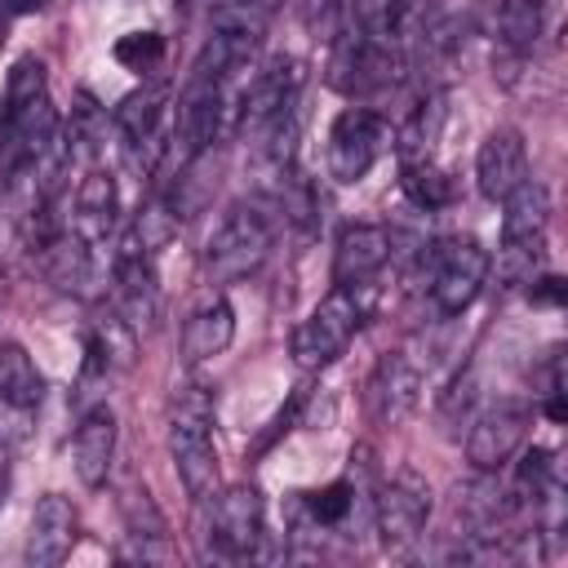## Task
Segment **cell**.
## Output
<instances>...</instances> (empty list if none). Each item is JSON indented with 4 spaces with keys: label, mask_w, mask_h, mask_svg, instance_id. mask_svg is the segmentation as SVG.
Returning a JSON list of instances; mask_svg holds the SVG:
<instances>
[{
    "label": "cell",
    "mask_w": 568,
    "mask_h": 568,
    "mask_svg": "<svg viewBox=\"0 0 568 568\" xmlns=\"http://www.w3.org/2000/svg\"><path fill=\"white\" fill-rule=\"evenodd\" d=\"M40 399H44V377H40L36 359L18 342H4L0 346V404L31 413Z\"/></svg>",
    "instance_id": "obj_26"
},
{
    "label": "cell",
    "mask_w": 568,
    "mask_h": 568,
    "mask_svg": "<svg viewBox=\"0 0 568 568\" xmlns=\"http://www.w3.org/2000/svg\"><path fill=\"white\" fill-rule=\"evenodd\" d=\"M222 115H226V84L204 71H191V80L178 98V115H173V151L182 146V160H191L195 151L213 146Z\"/></svg>",
    "instance_id": "obj_10"
},
{
    "label": "cell",
    "mask_w": 568,
    "mask_h": 568,
    "mask_svg": "<svg viewBox=\"0 0 568 568\" xmlns=\"http://www.w3.org/2000/svg\"><path fill=\"white\" fill-rule=\"evenodd\" d=\"M231 337H235V311H231L226 297L213 293L182 324V359L186 364H204V359L222 355L231 346Z\"/></svg>",
    "instance_id": "obj_20"
},
{
    "label": "cell",
    "mask_w": 568,
    "mask_h": 568,
    "mask_svg": "<svg viewBox=\"0 0 568 568\" xmlns=\"http://www.w3.org/2000/svg\"><path fill=\"white\" fill-rule=\"evenodd\" d=\"M36 257H40V271L53 288L62 293H75V297H89L93 293V280H98V266H93V244H84L75 231L58 226L53 235H44L36 244Z\"/></svg>",
    "instance_id": "obj_15"
},
{
    "label": "cell",
    "mask_w": 568,
    "mask_h": 568,
    "mask_svg": "<svg viewBox=\"0 0 568 568\" xmlns=\"http://www.w3.org/2000/svg\"><path fill=\"white\" fill-rule=\"evenodd\" d=\"M111 280H115V311L133 324V328H155L160 324V284H155V271H151V257L124 240V248L115 253L111 262Z\"/></svg>",
    "instance_id": "obj_12"
},
{
    "label": "cell",
    "mask_w": 568,
    "mask_h": 568,
    "mask_svg": "<svg viewBox=\"0 0 568 568\" xmlns=\"http://www.w3.org/2000/svg\"><path fill=\"white\" fill-rule=\"evenodd\" d=\"M399 49L395 40H377L359 27H342L333 36V53H328V84L337 93L364 98L377 89H390L399 80Z\"/></svg>",
    "instance_id": "obj_3"
},
{
    "label": "cell",
    "mask_w": 568,
    "mask_h": 568,
    "mask_svg": "<svg viewBox=\"0 0 568 568\" xmlns=\"http://www.w3.org/2000/svg\"><path fill=\"white\" fill-rule=\"evenodd\" d=\"M297 89H302V67L293 58H275L240 98V129L253 133L266 120H275L280 111L297 106Z\"/></svg>",
    "instance_id": "obj_16"
},
{
    "label": "cell",
    "mask_w": 568,
    "mask_h": 568,
    "mask_svg": "<svg viewBox=\"0 0 568 568\" xmlns=\"http://www.w3.org/2000/svg\"><path fill=\"white\" fill-rule=\"evenodd\" d=\"M0 497H4V444H0Z\"/></svg>",
    "instance_id": "obj_40"
},
{
    "label": "cell",
    "mask_w": 568,
    "mask_h": 568,
    "mask_svg": "<svg viewBox=\"0 0 568 568\" xmlns=\"http://www.w3.org/2000/svg\"><path fill=\"white\" fill-rule=\"evenodd\" d=\"M271 240H275L271 217L257 204H235L204 244L209 284H231V280H244L248 271H257L271 253Z\"/></svg>",
    "instance_id": "obj_2"
},
{
    "label": "cell",
    "mask_w": 568,
    "mask_h": 568,
    "mask_svg": "<svg viewBox=\"0 0 568 568\" xmlns=\"http://www.w3.org/2000/svg\"><path fill=\"white\" fill-rule=\"evenodd\" d=\"M257 40H262V31L231 27V22H213V36H209V44L200 49L195 71H204V75H213V80H222V84H226L235 71H244V67L253 62Z\"/></svg>",
    "instance_id": "obj_24"
},
{
    "label": "cell",
    "mask_w": 568,
    "mask_h": 568,
    "mask_svg": "<svg viewBox=\"0 0 568 568\" xmlns=\"http://www.w3.org/2000/svg\"><path fill=\"white\" fill-rule=\"evenodd\" d=\"M217 178H222V155H217L213 146H204V151H195L191 160H182V164H178L173 191L164 195V200L173 204L178 222H182V217H195V213H200V209L213 200Z\"/></svg>",
    "instance_id": "obj_23"
},
{
    "label": "cell",
    "mask_w": 568,
    "mask_h": 568,
    "mask_svg": "<svg viewBox=\"0 0 568 568\" xmlns=\"http://www.w3.org/2000/svg\"><path fill=\"white\" fill-rule=\"evenodd\" d=\"M164 58V36L160 31H129L115 40V62L129 71H151Z\"/></svg>",
    "instance_id": "obj_34"
},
{
    "label": "cell",
    "mask_w": 568,
    "mask_h": 568,
    "mask_svg": "<svg viewBox=\"0 0 568 568\" xmlns=\"http://www.w3.org/2000/svg\"><path fill=\"white\" fill-rule=\"evenodd\" d=\"M430 302L439 315H462L479 293H484V280H488V248L475 240V235H457L448 244H439L430 253Z\"/></svg>",
    "instance_id": "obj_5"
},
{
    "label": "cell",
    "mask_w": 568,
    "mask_h": 568,
    "mask_svg": "<svg viewBox=\"0 0 568 568\" xmlns=\"http://www.w3.org/2000/svg\"><path fill=\"white\" fill-rule=\"evenodd\" d=\"M89 364H98L102 373H124L138 355V328L120 315V311H98L89 324Z\"/></svg>",
    "instance_id": "obj_25"
},
{
    "label": "cell",
    "mask_w": 568,
    "mask_h": 568,
    "mask_svg": "<svg viewBox=\"0 0 568 568\" xmlns=\"http://www.w3.org/2000/svg\"><path fill=\"white\" fill-rule=\"evenodd\" d=\"M44 98V62L40 58H18L9 67V80H4V98H0V111H22L31 102Z\"/></svg>",
    "instance_id": "obj_33"
},
{
    "label": "cell",
    "mask_w": 568,
    "mask_h": 568,
    "mask_svg": "<svg viewBox=\"0 0 568 568\" xmlns=\"http://www.w3.org/2000/svg\"><path fill=\"white\" fill-rule=\"evenodd\" d=\"M75 506L62 497V493H44L31 510V524H27V546H22V559L31 568H53L71 555L75 546Z\"/></svg>",
    "instance_id": "obj_14"
},
{
    "label": "cell",
    "mask_w": 568,
    "mask_h": 568,
    "mask_svg": "<svg viewBox=\"0 0 568 568\" xmlns=\"http://www.w3.org/2000/svg\"><path fill=\"white\" fill-rule=\"evenodd\" d=\"M395 253V240L373 226V222H355L337 235V248H333V284L359 293L364 284H373L382 275V266L390 262Z\"/></svg>",
    "instance_id": "obj_13"
},
{
    "label": "cell",
    "mask_w": 568,
    "mask_h": 568,
    "mask_svg": "<svg viewBox=\"0 0 568 568\" xmlns=\"http://www.w3.org/2000/svg\"><path fill=\"white\" fill-rule=\"evenodd\" d=\"M115 209H120V191H115V178L106 169H89L75 186V209H71V222L67 231H75L84 244H98L106 240V231L115 226Z\"/></svg>",
    "instance_id": "obj_19"
},
{
    "label": "cell",
    "mask_w": 568,
    "mask_h": 568,
    "mask_svg": "<svg viewBox=\"0 0 568 568\" xmlns=\"http://www.w3.org/2000/svg\"><path fill=\"white\" fill-rule=\"evenodd\" d=\"M506 213H501V235H541L546 231V217H550V191L532 178H524L506 200Z\"/></svg>",
    "instance_id": "obj_28"
},
{
    "label": "cell",
    "mask_w": 568,
    "mask_h": 568,
    "mask_svg": "<svg viewBox=\"0 0 568 568\" xmlns=\"http://www.w3.org/2000/svg\"><path fill=\"white\" fill-rule=\"evenodd\" d=\"M111 462H115V413L106 404H98L75 426L71 466H75V475H80L84 488H102L106 475H111Z\"/></svg>",
    "instance_id": "obj_18"
},
{
    "label": "cell",
    "mask_w": 568,
    "mask_h": 568,
    "mask_svg": "<svg viewBox=\"0 0 568 568\" xmlns=\"http://www.w3.org/2000/svg\"><path fill=\"white\" fill-rule=\"evenodd\" d=\"M541 262H546V240L541 235H501V248H497V280L506 288H519V284H532L541 275Z\"/></svg>",
    "instance_id": "obj_30"
},
{
    "label": "cell",
    "mask_w": 568,
    "mask_h": 568,
    "mask_svg": "<svg viewBox=\"0 0 568 568\" xmlns=\"http://www.w3.org/2000/svg\"><path fill=\"white\" fill-rule=\"evenodd\" d=\"M559 488V466H555V453L550 448H528L515 466V493L532 506L546 501V493Z\"/></svg>",
    "instance_id": "obj_32"
},
{
    "label": "cell",
    "mask_w": 568,
    "mask_h": 568,
    "mask_svg": "<svg viewBox=\"0 0 568 568\" xmlns=\"http://www.w3.org/2000/svg\"><path fill=\"white\" fill-rule=\"evenodd\" d=\"M475 178H479V191H484L488 200H506V195L528 178L524 138H519L515 129H493V133L479 142Z\"/></svg>",
    "instance_id": "obj_17"
},
{
    "label": "cell",
    "mask_w": 568,
    "mask_h": 568,
    "mask_svg": "<svg viewBox=\"0 0 568 568\" xmlns=\"http://www.w3.org/2000/svg\"><path fill=\"white\" fill-rule=\"evenodd\" d=\"M120 506H124V524H129L133 537H164V515L155 510L146 488H129L120 497Z\"/></svg>",
    "instance_id": "obj_35"
},
{
    "label": "cell",
    "mask_w": 568,
    "mask_h": 568,
    "mask_svg": "<svg viewBox=\"0 0 568 568\" xmlns=\"http://www.w3.org/2000/svg\"><path fill=\"white\" fill-rule=\"evenodd\" d=\"M390 142L395 133L386 115H377L373 106H346L328 129V173L337 182H359Z\"/></svg>",
    "instance_id": "obj_6"
},
{
    "label": "cell",
    "mask_w": 568,
    "mask_h": 568,
    "mask_svg": "<svg viewBox=\"0 0 568 568\" xmlns=\"http://www.w3.org/2000/svg\"><path fill=\"white\" fill-rule=\"evenodd\" d=\"M213 404L204 386H182V395H173V413H169V457L173 470L186 488V497L209 501L217 493V448H213Z\"/></svg>",
    "instance_id": "obj_1"
},
{
    "label": "cell",
    "mask_w": 568,
    "mask_h": 568,
    "mask_svg": "<svg viewBox=\"0 0 568 568\" xmlns=\"http://www.w3.org/2000/svg\"><path fill=\"white\" fill-rule=\"evenodd\" d=\"M0 9H4V18H22V13H40L44 0H0Z\"/></svg>",
    "instance_id": "obj_38"
},
{
    "label": "cell",
    "mask_w": 568,
    "mask_h": 568,
    "mask_svg": "<svg viewBox=\"0 0 568 568\" xmlns=\"http://www.w3.org/2000/svg\"><path fill=\"white\" fill-rule=\"evenodd\" d=\"M355 479H333L328 488H315V493H297L293 497V519L302 532H333V528H346L351 515H355Z\"/></svg>",
    "instance_id": "obj_22"
},
{
    "label": "cell",
    "mask_w": 568,
    "mask_h": 568,
    "mask_svg": "<svg viewBox=\"0 0 568 568\" xmlns=\"http://www.w3.org/2000/svg\"><path fill=\"white\" fill-rule=\"evenodd\" d=\"M359 324H364V302H359V293L333 284V293L293 328V359H297L302 368H324V364H333V359L351 346V337L359 333Z\"/></svg>",
    "instance_id": "obj_4"
},
{
    "label": "cell",
    "mask_w": 568,
    "mask_h": 568,
    "mask_svg": "<svg viewBox=\"0 0 568 568\" xmlns=\"http://www.w3.org/2000/svg\"><path fill=\"white\" fill-rule=\"evenodd\" d=\"M209 550L222 559H253L262 550V493L253 484H231L209 497Z\"/></svg>",
    "instance_id": "obj_7"
},
{
    "label": "cell",
    "mask_w": 568,
    "mask_h": 568,
    "mask_svg": "<svg viewBox=\"0 0 568 568\" xmlns=\"http://www.w3.org/2000/svg\"><path fill=\"white\" fill-rule=\"evenodd\" d=\"M470 399H475V377H470V373H462V377L444 390L439 408H444V417H457V413H466V408H470Z\"/></svg>",
    "instance_id": "obj_36"
},
{
    "label": "cell",
    "mask_w": 568,
    "mask_h": 568,
    "mask_svg": "<svg viewBox=\"0 0 568 568\" xmlns=\"http://www.w3.org/2000/svg\"><path fill=\"white\" fill-rule=\"evenodd\" d=\"M546 27V0H501L497 9V44L510 58H524Z\"/></svg>",
    "instance_id": "obj_27"
},
{
    "label": "cell",
    "mask_w": 568,
    "mask_h": 568,
    "mask_svg": "<svg viewBox=\"0 0 568 568\" xmlns=\"http://www.w3.org/2000/svg\"><path fill=\"white\" fill-rule=\"evenodd\" d=\"M0 44H4V9H0Z\"/></svg>",
    "instance_id": "obj_41"
},
{
    "label": "cell",
    "mask_w": 568,
    "mask_h": 568,
    "mask_svg": "<svg viewBox=\"0 0 568 568\" xmlns=\"http://www.w3.org/2000/svg\"><path fill=\"white\" fill-rule=\"evenodd\" d=\"M164 111H169V89L164 84H142V89H133V93L120 98L115 129L129 138L133 151L146 146V151L164 155V146H160V120H164Z\"/></svg>",
    "instance_id": "obj_21"
},
{
    "label": "cell",
    "mask_w": 568,
    "mask_h": 568,
    "mask_svg": "<svg viewBox=\"0 0 568 568\" xmlns=\"http://www.w3.org/2000/svg\"><path fill=\"white\" fill-rule=\"evenodd\" d=\"M178 235V213H173V204L164 200V195H151L142 209H138V217H133V244L151 257V253H160L169 240Z\"/></svg>",
    "instance_id": "obj_31"
},
{
    "label": "cell",
    "mask_w": 568,
    "mask_h": 568,
    "mask_svg": "<svg viewBox=\"0 0 568 568\" xmlns=\"http://www.w3.org/2000/svg\"><path fill=\"white\" fill-rule=\"evenodd\" d=\"M426 519H430V484L417 470H399L373 497V524H377V537L386 550L413 546L422 537Z\"/></svg>",
    "instance_id": "obj_8"
},
{
    "label": "cell",
    "mask_w": 568,
    "mask_h": 568,
    "mask_svg": "<svg viewBox=\"0 0 568 568\" xmlns=\"http://www.w3.org/2000/svg\"><path fill=\"white\" fill-rule=\"evenodd\" d=\"M417 404H422V368L408 355H399V351L382 355L377 368L364 382V408H368V417L377 426H399Z\"/></svg>",
    "instance_id": "obj_11"
},
{
    "label": "cell",
    "mask_w": 568,
    "mask_h": 568,
    "mask_svg": "<svg viewBox=\"0 0 568 568\" xmlns=\"http://www.w3.org/2000/svg\"><path fill=\"white\" fill-rule=\"evenodd\" d=\"M528 422H532V413H528V404H519V399H497V404H488V408L475 417L470 435H466V462H470L479 475L501 470V466L524 448Z\"/></svg>",
    "instance_id": "obj_9"
},
{
    "label": "cell",
    "mask_w": 568,
    "mask_h": 568,
    "mask_svg": "<svg viewBox=\"0 0 568 568\" xmlns=\"http://www.w3.org/2000/svg\"><path fill=\"white\" fill-rule=\"evenodd\" d=\"M399 182H404V195H408L417 209H444V204H453V195H457L453 173L439 169L430 155H422V160H404Z\"/></svg>",
    "instance_id": "obj_29"
},
{
    "label": "cell",
    "mask_w": 568,
    "mask_h": 568,
    "mask_svg": "<svg viewBox=\"0 0 568 568\" xmlns=\"http://www.w3.org/2000/svg\"><path fill=\"white\" fill-rule=\"evenodd\" d=\"M4 302H9V275H4V266H0V315H4Z\"/></svg>",
    "instance_id": "obj_39"
},
{
    "label": "cell",
    "mask_w": 568,
    "mask_h": 568,
    "mask_svg": "<svg viewBox=\"0 0 568 568\" xmlns=\"http://www.w3.org/2000/svg\"><path fill=\"white\" fill-rule=\"evenodd\" d=\"M564 293H568V288H564V280H559V275H537V280L528 284V297H532L537 306H559V302H564Z\"/></svg>",
    "instance_id": "obj_37"
}]
</instances>
